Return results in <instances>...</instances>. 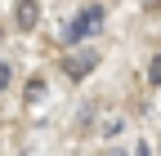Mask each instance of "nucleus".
<instances>
[{
  "instance_id": "f03ea898",
  "label": "nucleus",
  "mask_w": 161,
  "mask_h": 156,
  "mask_svg": "<svg viewBox=\"0 0 161 156\" xmlns=\"http://www.w3.org/2000/svg\"><path fill=\"white\" fill-rule=\"evenodd\" d=\"M40 23V0H18L14 5V27L18 31H31Z\"/></svg>"
},
{
  "instance_id": "1a4fd4ad",
  "label": "nucleus",
  "mask_w": 161,
  "mask_h": 156,
  "mask_svg": "<svg viewBox=\"0 0 161 156\" xmlns=\"http://www.w3.org/2000/svg\"><path fill=\"white\" fill-rule=\"evenodd\" d=\"M112 156H121V152H112Z\"/></svg>"
},
{
  "instance_id": "0eeeda50",
  "label": "nucleus",
  "mask_w": 161,
  "mask_h": 156,
  "mask_svg": "<svg viewBox=\"0 0 161 156\" xmlns=\"http://www.w3.org/2000/svg\"><path fill=\"white\" fill-rule=\"evenodd\" d=\"M9 76H14V67H9V63H0V89L9 85Z\"/></svg>"
},
{
  "instance_id": "6e6552de",
  "label": "nucleus",
  "mask_w": 161,
  "mask_h": 156,
  "mask_svg": "<svg viewBox=\"0 0 161 156\" xmlns=\"http://www.w3.org/2000/svg\"><path fill=\"white\" fill-rule=\"evenodd\" d=\"M134 156H152V152H148V143H139V147H134Z\"/></svg>"
},
{
  "instance_id": "f257e3e1",
  "label": "nucleus",
  "mask_w": 161,
  "mask_h": 156,
  "mask_svg": "<svg viewBox=\"0 0 161 156\" xmlns=\"http://www.w3.org/2000/svg\"><path fill=\"white\" fill-rule=\"evenodd\" d=\"M98 27H103V9H98V5H85V9H80L72 23H67L63 40H67V45H76V40H85V36H94Z\"/></svg>"
},
{
  "instance_id": "20e7f679",
  "label": "nucleus",
  "mask_w": 161,
  "mask_h": 156,
  "mask_svg": "<svg viewBox=\"0 0 161 156\" xmlns=\"http://www.w3.org/2000/svg\"><path fill=\"white\" fill-rule=\"evenodd\" d=\"M45 98V76H31L27 81V103H40Z\"/></svg>"
},
{
  "instance_id": "7ed1b4c3",
  "label": "nucleus",
  "mask_w": 161,
  "mask_h": 156,
  "mask_svg": "<svg viewBox=\"0 0 161 156\" xmlns=\"http://www.w3.org/2000/svg\"><path fill=\"white\" fill-rule=\"evenodd\" d=\"M63 67H67V76H72V81H80V76H90V71L98 67V54H94V49H85V54H72Z\"/></svg>"
},
{
  "instance_id": "39448f33",
  "label": "nucleus",
  "mask_w": 161,
  "mask_h": 156,
  "mask_svg": "<svg viewBox=\"0 0 161 156\" xmlns=\"http://www.w3.org/2000/svg\"><path fill=\"white\" fill-rule=\"evenodd\" d=\"M121 129H125V121H121V116H112V121H103V138H116Z\"/></svg>"
},
{
  "instance_id": "423d86ee",
  "label": "nucleus",
  "mask_w": 161,
  "mask_h": 156,
  "mask_svg": "<svg viewBox=\"0 0 161 156\" xmlns=\"http://www.w3.org/2000/svg\"><path fill=\"white\" fill-rule=\"evenodd\" d=\"M148 81L161 85V58H152V63H148Z\"/></svg>"
}]
</instances>
